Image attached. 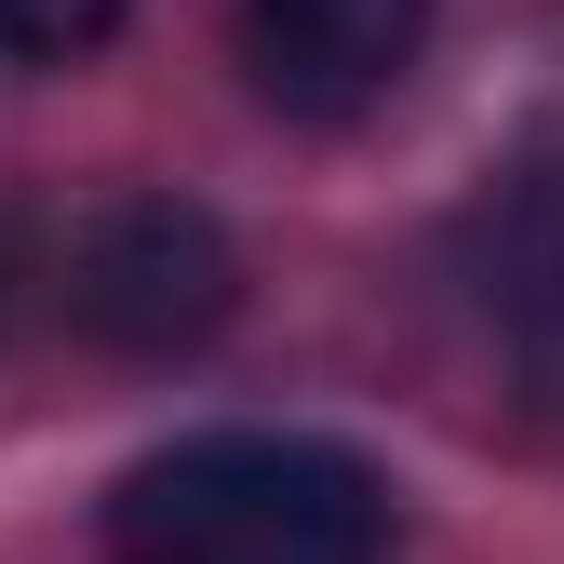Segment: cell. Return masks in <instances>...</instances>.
<instances>
[{
    "label": "cell",
    "mask_w": 564,
    "mask_h": 564,
    "mask_svg": "<svg viewBox=\"0 0 564 564\" xmlns=\"http://www.w3.org/2000/svg\"><path fill=\"white\" fill-rule=\"evenodd\" d=\"M108 564H390V484L323 431H188L95 511Z\"/></svg>",
    "instance_id": "1"
},
{
    "label": "cell",
    "mask_w": 564,
    "mask_h": 564,
    "mask_svg": "<svg viewBox=\"0 0 564 564\" xmlns=\"http://www.w3.org/2000/svg\"><path fill=\"white\" fill-rule=\"evenodd\" d=\"M67 310H82V336L108 349H202L229 310H242V242L202 216L188 188H121L82 216V242H67Z\"/></svg>",
    "instance_id": "2"
},
{
    "label": "cell",
    "mask_w": 564,
    "mask_h": 564,
    "mask_svg": "<svg viewBox=\"0 0 564 564\" xmlns=\"http://www.w3.org/2000/svg\"><path fill=\"white\" fill-rule=\"evenodd\" d=\"M457 269H470V310L511 349V416L538 444H564V149H524L457 216Z\"/></svg>",
    "instance_id": "3"
},
{
    "label": "cell",
    "mask_w": 564,
    "mask_h": 564,
    "mask_svg": "<svg viewBox=\"0 0 564 564\" xmlns=\"http://www.w3.org/2000/svg\"><path fill=\"white\" fill-rule=\"evenodd\" d=\"M416 41H431V0H242V67L282 121H364Z\"/></svg>",
    "instance_id": "4"
},
{
    "label": "cell",
    "mask_w": 564,
    "mask_h": 564,
    "mask_svg": "<svg viewBox=\"0 0 564 564\" xmlns=\"http://www.w3.org/2000/svg\"><path fill=\"white\" fill-rule=\"evenodd\" d=\"M121 14H134V0H0V54H14V67H82Z\"/></svg>",
    "instance_id": "5"
}]
</instances>
